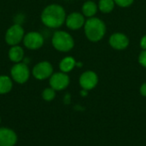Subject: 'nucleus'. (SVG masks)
<instances>
[{
    "label": "nucleus",
    "mask_w": 146,
    "mask_h": 146,
    "mask_svg": "<svg viewBox=\"0 0 146 146\" xmlns=\"http://www.w3.org/2000/svg\"><path fill=\"white\" fill-rule=\"evenodd\" d=\"M24 36L25 33L23 27L20 24H15L7 30L5 34V41L9 45H18V44L23 40Z\"/></svg>",
    "instance_id": "nucleus-5"
},
{
    "label": "nucleus",
    "mask_w": 146,
    "mask_h": 146,
    "mask_svg": "<svg viewBox=\"0 0 146 146\" xmlns=\"http://www.w3.org/2000/svg\"><path fill=\"white\" fill-rule=\"evenodd\" d=\"M140 93L142 96L146 97V83H144L140 87Z\"/></svg>",
    "instance_id": "nucleus-22"
},
{
    "label": "nucleus",
    "mask_w": 146,
    "mask_h": 146,
    "mask_svg": "<svg viewBox=\"0 0 146 146\" xmlns=\"http://www.w3.org/2000/svg\"><path fill=\"white\" fill-rule=\"evenodd\" d=\"M0 122H1V117H0Z\"/></svg>",
    "instance_id": "nucleus-24"
},
{
    "label": "nucleus",
    "mask_w": 146,
    "mask_h": 146,
    "mask_svg": "<svg viewBox=\"0 0 146 146\" xmlns=\"http://www.w3.org/2000/svg\"><path fill=\"white\" fill-rule=\"evenodd\" d=\"M110 45L116 50H126L129 45L128 37L122 33H115L109 38Z\"/></svg>",
    "instance_id": "nucleus-10"
},
{
    "label": "nucleus",
    "mask_w": 146,
    "mask_h": 146,
    "mask_svg": "<svg viewBox=\"0 0 146 146\" xmlns=\"http://www.w3.org/2000/svg\"><path fill=\"white\" fill-rule=\"evenodd\" d=\"M84 32L89 41L98 42L102 40L106 33V25L100 18H88L84 25Z\"/></svg>",
    "instance_id": "nucleus-2"
},
{
    "label": "nucleus",
    "mask_w": 146,
    "mask_h": 146,
    "mask_svg": "<svg viewBox=\"0 0 146 146\" xmlns=\"http://www.w3.org/2000/svg\"><path fill=\"white\" fill-rule=\"evenodd\" d=\"M16 142L17 135L12 129L0 127V146H15Z\"/></svg>",
    "instance_id": "nucleus-12"
},
{
    "label": "nucleus",
    "mask_w": 146,
    "mask_h": 146,
    "mask_svg": "<svg viewBox=\"0 0 146 146\" xmlns=\"http://www.w3.org/2000/svg\"><path fill=\"white\" fill-rule=\"evenodd\" d=\"M70 80L68 75L63 72H58L53 74L50 77V86L55 91H62L68 87Z\"/></svg>",
    "instance_id": "nucleus-8"
},
{
    "label": "nucleus",
    "mask_w": 146,
    "mask_h": 146,
    "mask_svg": "<svg viewBox=\"0 0 146 146\" xmlns=\"http://www.w3.org/2000/svg\"><path fill=\"white\" fill-rule=\"evenodd\" d=\"M53 74V67L47 62L43 61L37 63L33 68V75L38 80H44L50 78Z\"/></svg>",
    "instance_id": "nucleus-6"
},
{
    "label": "nucleus",
    "mask_w": 146,
    "mask_h": 146,
    "mask_svg": "<svg viewBox=\"0 0 146 146\" xmlns=\"http://www.w3.org/2000/svg\"><path fill=\"white\" fill-rule=\"evenodd\" d=\"M114 1L116 5L121 8H127L131 6L134 2V0H114Z\"/></svg>",
    "instance_id": "nucleus-19"
},
{
    "label": "nucleus",
    "mask_w": 146,
    "mask_h": 146,
    "mask_svg": "<svg viewBox=\"0 0 146 146\" xmlns=\"http://www.w3.org/2000/svg\"><path fill=\"white\" fill-rule=\"evenodd\" d=\"M13 82L11 78L6 75H0V94H6L11 91Z\"/></svg>",
    "instance_id": "nucleus-16"
},
{
    "label": "nucleus",
    "mask_w": 146,
    "mask_h": 146,
    "mask_svg": "<svg viewBox=\"0 0 146 146\" xmlns=\"http://www.w3.org/2000/svg\"><path fill=\"white\" fill-rule=\"evenodd\" d=\"M76 61L74 57L72 56H66L63 59H62V61L60 62L59 64V68L61 70V72L63 73H69L70 71H72L74 67L76 66Z\"/></svg>",
    "instance_id": "nucleus-15"
},
{
    "label": "nucleus",
    "mask_w": 146,
    "mask_h": 146,
    "mask_svg": "<svg viewBox=\"0 0 146 146\" xmlns=\"http://www.w3.org/2000/svg\"><path fill=\"white\" fill-rule=\"evenodd\" d=\"M53 47L61 52H68L74 46V40L71 34L65 31H56L51 39Z\"/></svg>",
    "instance_id": "nucleus-3"
},
{
    "label": "nucleus",
    "mask_w": 146,
    "mask_h": 146,
    "mask_svg": "<svg viewBox=\"0 0 146 146\" xmlns=\"http://www.w3.org/2000/svg\"><path fill=\"white\" fill-rule=\"evenodd\" d=\"M55 97H56V91L51 87L45 88L42 92V98L44 101L47 102L52 101L55 98Z\"/></svg>",
    "instance_id": "nucleus-18"
},
{
    "label": "nucleus",
    "mask_w": 146,
    "mask_h": 146,
    "mask_svg": "<svg viewBox=\"0 0 146 146\" xmlns=\"http://www.w3.org/2000/svg\"><path fill=\"white\" fill-rule=\"evenodd\" d=\"M81 10L85 17H88V18L94 17L96 14L98 13V6L95 2L92 0H87L83 3Z\"/></svg>",
    "instance_id": "nucleus-13"
},
{
    "label": "nucleus",
    "mask_w": 146,
    "mask_h": 146,
    "mask_svg": "<svg viewBox=\"0 0 146 146\" xmlns=\"http://www.w3.org/2000/svg\"><path fill=\"white\" fill-rule=\"evenodd\" d=\"M66 11L62 5L53 3L46 6L41 13L43 24L49 28H58L66 21Z\"/></svg>",
    "instance_id": "nucleus-1"
},
{
    "label": "nucleus",
    "mask_w": 146,
    "mask_h": 146,
    "mask_svg": "<svg viewBox=\"0 0 146 146\" xmlns=\"http://www.w3.org/2000/svg\"><path fill=\"white\" fill-rule=\"evenodd\" d=\"M80 92H81V95H82V96H86V95H87V91H86V90H84V89H83Z\"/></svg>",
    "instance_id": "nucleus-23"
},
{
    "label": "nucleus",
    "mask_w": 146,
    "mask_h": 146,
    "mask_svg": "<svg viewBox=\"0 0 146 146\" xmlns=\"http://www.w3.org/2000/svg\"><path fill=\"white\" fill-rule=\"evenodd\" d=\"M140 47L142 50H146V34L140 39Z\"/></svg>",
    "instance_id": "nucleus-21"
},
{
    "label": "nucleus",
    "mask_w": 146,
    "mask_h": 146,
    "mask_svg": "<svg viewBox=\"0 0 146 146\" xmlns=\"http://www.w3.org/2000/svg\"><path fill=\"white\" fill-rule=\"evenodd\" d=\"M80 85L82 89L89 91L96 87L98 83V74L92 71L88 70L84 72L80 77Z\"/></svg>",
    "instance_id": "nucleus-9"
},
{
    "label": "nucleus",
    "mask_w": 146,
    "mask_h": 146,
    "mask_svg": "<svg viewBox=\"0 0 146 146\" xmlns=\"http://www.w3.org/2000/svg\"><path fill=\"white\" fill-rule=\"evenodd\" d=\"M98 9L104 14H109L115 9V3L114 0H99Z\"/></svg>",
    "instance_id": "nucleus-17"
},
{
    "label": "nucleus",
    "mask_w": 146,
    "mask_h": 146,
    "mask_svg": "<svg viewBox=\"0 0 146 146\" xmlns=\"http://www.w3.org/2000/svg\"><path fill=\"white\" fill-rule=\"evenodd\" d=\"M85 16L82 13L80 12H72L66 17V26L70 30H79L81 27H84L86 22Z\"/></svg>",
    "instance_id": "nucleus-11"
},
{
    "label": "nucleus",
    "mask_w": 146,
    "mask_h": 146,
    "mask_svg": "<svg viewBox=\"0 0 146 146\" xmlns=\"http://www.w3.org/2000/svg\"><path fill=\"white\" fill-rule=\"evenodd\" d=\"M10 75L14 81L18 84L26 83L30 76V71L27 65L24 62L15 63L10 69Z\"/></svg>",
    "instance_id": "nucleus-4"
},
{
    "label": "nucleus",
    "mask_w": 146,
    "mask_h": 146,
    "mask_svg": "<svg viewBox=\"0 0 146 146\" xmlns=\"http://www.w3.org/2000/svg\"><path fill=\"white\" fill-rule=\"evenodd\" d=\"M24 45L29 50H38L44 44V39L43 35L38 32H29L23 38Z\"/></svg>",
    "instance_id": "nucleus-7"
},
{
    "label": "nucleus",
    "mask_w": 146,
    "mask_h": 146,
    "mask_svg": "<svg viewBox=\"0 0 146 146\" xmlns=\"http://www.w3.org/2000/svg\"><path fill=\"white\" fill-rule=\"evenodd\" d=\"M139 64L146 68V50H142L139 56Z\"/></svg>",
    "instance_id": "nucleus-20"
},
{
    "label": "nucleus",
    "mask_w": 146,
    "mask_h": 146,
    "mask_svg": "<svg viewBox=\"0 0 146 146\" xmlns=\"http://www.w3.org/2000/svg\"><path fill=\"white\" fill-rule=\"evenodd\" d=\"M9 58L11 62L15 63L21 62L24 58V50L19 45L12 46L9 50Z\"/></svg>",
    "instance_id": "nucleus-14"
}]
</instances>
